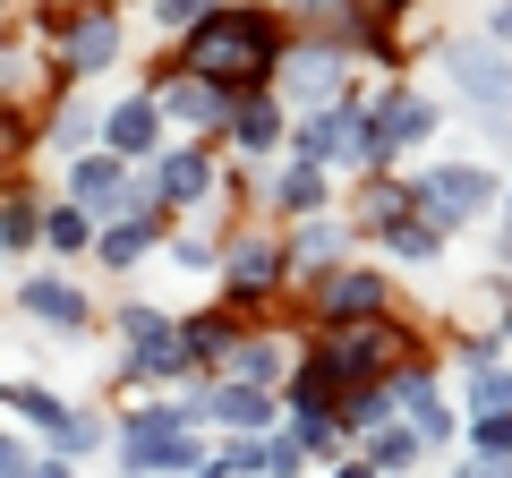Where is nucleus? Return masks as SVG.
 Masks as SVG:
<instances>
[{
  "instance_id": "nucleus-1",
  "label": "nucleus",
  "mask_w": 512,
  "mask_h": 478,
  "mask_svg": "<svg viewBox=\"0 0 512 478\" xmlns=\"http://www.w3.org/2000/svg\"><path fill=\"white\" fill-rule=\"evenodd\" d=\"M180 77H205V86H222L231 103L274 94V77H282V26L265 18V9H248V0H231L222 18H205L197 35L180 43Z\"/></svg>"
},
{
  "instance_id": "nucleus-2",
  "label": "nucleus",
  "mask_w": 512,
  "mask_h": 478,
  "mask_svg": "<svg viewBox=\"0 0 512 478\" xmlns=\"http://www.w3.org/2000/svg\"><path fill=\"white\" fill-rule=\"evenodd\" d=\"M111 453H120L128 478H197L205 444H197V419H188L180 402H146L120 436H111Z\"/></svg>"
},
{
  "instance_id": "nucleus-3",
  "label": "nucleus",
  "mask_w": 512,
  "mask_h": 478,
  "mask_svg": "<svg viewBox=\"0 0 512 478\" xmlns=\"http://www.w3.org/2000/svg\"><path fill=\"white\" fill-rule=\"evenodd\" d=\"M410 205H419V222L444 239V231H461V222L495 214V205H504V188H495L487 163H436V171H419V180H410Z\"/></svg>"
},
{
  "instance_id": "nucleus-4",
  "label": "nucleus",
  "mask_w": 512,
  "mask_h": 478,
  "mask_svg": "<svg viewBox=\"0 0 512 478\" xmlns=\"http://www.w3.org/2000/svg\"><path fill=\"white\" fill-rule=\"evenodd\" d=\"M444 77L461 86V103H478L487 120H512V52L487 35H453L444 43Z\"/></svg>"
},
{
  "instance_id": "nucleus-5",
  "label": "nucleus",
  "mask_w": 512,
  "mask_h": 478,
  "mask_svg": "<svg viewBox=\"0 0 512 478\" xmlns=\"http://www.w3.org/2000/svg\"><path fill=\"white\" fill-rule=\"evenodd\" d=\"M299 163L333 171V163H376V129H367L359 103H333V111H308L299 120Z\"/></svg>"
},
{
  "instance_id": "nucleus-6",
  "label": "nucleus",
  "mask_w": 512,
  "mask_h": 478,
  "mask_svg": "<svg viewBox=\"0 0 512 478\" xmlns=\"http://www.w3.org/2000/svg\"><path fill=\"white\" fill-rule=\"evenodd\" d=\"M120 333H128V359H120L128 376H146V385L197 376V368H188V342H180V325H171V316H154V308H128V316H120Z\"/></svg>"
},
{
  "instance_id": "nucleus-7",
  "label": "nucleus",
  "mask_w": 512,
  "mask_h": 478,
  "mask_svg": "<svg viewBox=\"0 0 512 478\" xmlns=\"http://www.w3.org/2000/svg\"><path fill=\"white\" fill-rule=\"evenodd\" d=\"M282 274H291V248H282L274 231H248L239 248H222V291L248 308V299H274Z\"/></svg>"
},
{
  "instance_id": "nucleus-8",
  "label": "nucleus",
  "mask_w": 512,
  "mask_h": 478,
  "mask_svg": "<svg viewBox=\"0 0 512 478\" xmlns=\"http://www.w3.org/2000/svg\"><path fill=\"white\" fill-rule=\"evenodd\" d=\"M282 94L308 103V111L350 103V60L333 52V43H299V52H282Z\"/></svg>"
},
{
  "instance_id": "nucleus-9",
  "label": "nucleus",
  "mask_w": 512,
  "mask_h": 478,
  "mask_svg": "<svg viewBox=\"0 0 512 478\" xmlns=\"http://www.w3.org/2000/svg\"><path fill=\"white\" fill-rule=\"evenodd\" d=\"M367 129H376V163H402L410 146H427V137H436V103H427V94H410V86H393L376 111H367Z\"/></svg>"
},
{
  "instance_id": "nucleus-10",
  "label": "nucleus",
  "mask_w": 512,
  "mask_h": 478,
  "mask_svg": "<svg viewBox=\"0 0 512 478\" xmlns=\"http://www.w3.org/2000/svg\"><path fill=\"white\" fill-rule=\"evenodd\" d=\"M384 299H393V282L367 274V265H333V274L316 282V316H325V325H367V316H384Z\"/></svg>"
},
{
  "instance_id": "nucleus-11",
  "label": "nucleus",
  "mask_w": 512,
  "mask_h": 478,
  "mask_svg": "<svg viewBox=\"0 0 512 478\" xmlns=\"http://www.w3.org/2000/svg\"><path fill=\"white\" fill-rule=\"evenodd\" d=\"M103 146L120 154L128 171L154 163V154H171V146H163V103H154V94H128V103H111V111H103Z\"/></svg>"
},
{
  "instance_id": "nucleus-12",
  "label": "nucleus",
  "mask_w": 512,
  "mask_h": 478,
  "mask_svg": "<svg viewBox=\"0 0 512 478\" xmlns=\"http://www.w3.org/2000/svg\"><path fill=\"white\" fill-rule=\"evenodd\" d=\"M188 419H214L222 436H265L274 427V393H256V385H197V402H188Z\"/></svg>"
},
{
  "instance_id": "nucleus-13",
  "label": "nucleus",
  "mask_w": 512,
  "mask_h": 478,
  "mask_svg": "<svg viewBox=\"0 0 512 478\" xmlns=\"http://www.w3.org/2000/svg\"><path fill=\"white\" fill-rule=\"evenodd\" d=\"M120 60V9H77L60 26V77H94Z\"/></svg>"
},
{
  "instance_id": "nucleus-14",
  "label": "nucleus",
  "mask_w": 512,
  "mask_h": 478,
  "mask_svg": "<svg viewBox=\"0 0 512 478\" xmlns=\"http://www.w3.org/2000/svg\"><path fill=\"white\" fill-rule=\"evenodd\" d=\"M154 103H163V120H180V129H231V94H222V86H205V77H180V69H171V86L163 94H154Z\"/></svg>"
},
{
  "instance_id": "nucleus-15",
  "label": "nucleus",
  "mask_w": 512,
  "mask_h": 478,
  "mask_svg": "<svg viewBox=\"0 0 512 478\" xmlns=\"http://www.w3.org/2000/svg\"><path fill=\"white\" fill-rule=\"evenodd\" d=\"M214 180H222V171H214V154H205V146H171L163 163H154L163 205H205V197H214Z\"/></svg>"
},
{
  "instance_id": "nucleus-16",
  "label": "nucleus",
  "mask_w": 512,
  "mask_h": 478,
  "mask_svg": "<svg viewBox=\"0 0 512 478\" xmlns=\"http://www.w3.org/2000/svg\"><path fill=\"white\" fill-rule=\"evenodd\" d=\"M18 308L35 316V325H52V333H77V325H86V291H77V282H60V274L18 282Z\"/></svg>"
},
{
  "instance_id": "nucleus-17",
  "label": "nucleus",
  "mask_w": 512,
  "mask_h": 478,
  "mask_svg": "<svg viewBox=\"0 0 512 478\" xmlns=\"http://www.w3.org/2000/svg\"><path fill=\"white\" fill-rule=\"evenodd\" d=\"M265 205L316 222V214H325V171H316V163H274V171H265Z\"/></svg>"
},
{
  "instance_id": "nucleus-18",
  "label": "nucleus",
  "mask_w": 512,
  "mask_h": 478,
  "mask_svg": "<svg viewBox=\"0 0 512 478\" xmlns=\"http://www.w3.org/2000/svg\"><path fill=\"white\" fill-rule=\"evenodd\" d=\"M282 129H291V120H282V103H274V94H248V103L231 111V146H239V154H256V163H274Z\"/></svg>"
},
{
  "instance_id": "nucleus-19",
  "label": "nucleus",
  "mask_w": 512,
  "mask_h": 478,
  "mask_svg": "<svg viewBox=\"0 0 512 478\" xmlns=\"http://www.w3.org/2000/svg\"><path fill=\"white\" fill-rule=\"evenodd\" d=\"M291 342H265V333H256V342H239L231 350V385H256V393H274V385H291Z\"/></svg>"
},
{
  "instance_id": "nucleus-20",
  "label": "nucleus",
  "mask_w": 512,
  "mask_h": 478,
  "mask_svg": "<svg viewBox=\"0 0 512 478\" xmlns=\"http://www.w3.org/2000/svg\"><path fill=\"white\" fill-rule=\"evenodd\" d=\"M419 453H427V444H419V427H410V419H384L376 427V436H367V470H376V478H410V470H419Z\"/></svg>"
},
{
  "instance_id": "nucleus-21",
  "label": "nucleus",
  "mask_w": 512,
  "mask_h": 478,
  "mask_svg": "<svg viewBox=\"0 0 512 478\" xmlns=\"http://www.w3.org/2000/svg\"><path fill=\"white\" fill-rule=\"evenodd\" d=\"M154 239H163V214H128V222H111V231L94 239V248H103V265H120V274H128V265L146 257Z\"/></svg>"
},
{
  "instance_id": "nucleus-22",
  "label": "nucleus",
  "mask_w": 512,
  "mask_h": 478,
  "mask_svg": "<svg viewBox=\"0 0 512 478\" xmlns=\"http://www.w3.org/2000/svg\"><path fill=\"white\" fill-rule=\"evenodd\" d=\"M180 342H188V368H205V359H222V368H231L239 333H231V316H188V325H180Z\"/></svg>"
},
{
  "instance_id": "nucleus-23",
  "label": "nucleus",
  "mask_w": 512,
  "mask_h": 478,
  "mask_svg": "<svg viewBox=\"0 0 512 478\" xmlns=\"http://www.w3.org/2000/svg\"><path fill=\"white\" fill-rule=\"evenodd\" d=\"M103 129V111L94 103H60L52 111V154H69V163H86V137Z\"/></svg>"
},
{
  "instance_id": "nucleus-24",
  "label": "nucleus",
  "mask_w": 512,
  "mask_h": 478,
  "mask_svg": "<svg viewBox=\"0 0 512 478\" xmlns=\"http://www.w3.org/2000/svg\"><path fill=\"white\" fill-rule=\"evenodd\" d=\"M0 410H26L43 436H60V427H69V402H60V393H43V385H0Z\"/></svg>"
},
{
  "instance_id": "nucleus-25",
  "label": "nucleus",
  "mask_w": 512,
  "mask_h": 478,
  "mask_svg": "<svg viewBox=\"0 0 512 478\" xmlns=\"http://www.w3.org/2000/svg\"><path fill=\"white\" fill-rule=\"evenodd\" d=\"M43 239H52L60 257H77V248H94L103 231H94V214H86V205H52V214H43Z\"/></svg>"
},
{
  "instance_id": "nucleus-26",
  "label": "nucleus",
  "mask_w": 512,
  "mask_h": 478,
  "mask_svg": "<svg viewBox=\"0 0 512 478\" xmlns=\"http://www.w3.org/2000/svg\"><path fill=\"white\" fill-rule=\"evenodd\" d=\"M43 239V205L35 197H0V248L18 257V248H35Z\"/></svg>"
},
{
  "instance_id": "nucleus-27",
  "label": "nucleus",
  "mask_w": 512,
  "mask_h": 478,
  "mask_svg": "<svg viewBox=\"0 0 512 478\" xmlns=\"http://www.w3.org/2000/svg\"><path fill=\"white\" fill-rule=\"evenodd\" d=\"M222 9H231V0H154L146 18L163 26V35H197V26H205V18H222Z\"/></svg>"
},
{
  "instance_id": "nucleus-28",
  "label": "nucleus",
  "mask_w": 512,
  "mask_h": 478,
  "mask_svg": "<svg viewBox=\"0 0 512 478\" xmlns=\"http://www.w3.org/2000/svg\"><path fill=\"white\" fill-rule=\"evenodd\" d=\"M470 453H478V461H512V410H487V419H470Z\"/></svg>"
},
{
  "instance_id": "nucleus-29",
  "label": "nucleus",
  "mask_w": 512,
  "mask_h": 478,
  "mask_svg": "<svg viewBox=\"0 0 512 478\" xmlns=\"http://www.w3.org/2000/svg\"><path fill=\"white\" fill-rule=\"evenodd\" d=\"M512 410V368H470V419Z\"/></svg>"
},
{
  "instance_id": "nucleus-30",
  "label": "nucleus",
  "mask_w": 512,
  "mask_h": 478,
  "mask_svg": "<svg viewBox=\"0 0 512 478\" xmlns=\"http://www.w3.org/2000/svg\"><path fill=\"white\" fill-rule=\"evenodd\" d=\"M333 257H342V231H333V222H325V214H316V222H308V231H299V239H291V265H333Z\"/></svg>"
},
{
  "instance_id": "nucleus-31",
  "label": "nucleus",
  "mask_w": 512,
  "mask_h": 478,
  "mask_svg": "<svg viewBox=\"0 0 512 478\" xmlns=\"http://www.w3.org/2000/svg\"><path fill=\"white\" fill-rule=\"evenodd\" d=\"M60 461H77V453H94V444H111V427L103 419H94V410H69V427H60Z\"/></svg>"
},
{
  "instance_id": "nucleus-32",
  "label": "nucleus",
  "mask_w": 512,
  "mask_h": 478,
  "mask_svg": "<svg viewBox=\"0 0 512 478\" xmlns=\"http://www.w3.org/2000/svg\"><path fill=\"white\" fill-rule=\"evenodd\" d=\"M384 239H393V257H410V265H427V257H436V231H427V222H393Z\"/></svg>"
},
{
  "instance_id": "nucleus-33",
  "label": "nucleus",
  "mask_w": 512,
  "mask_h": 478,
  "mask_svg": "<svg viewBox=\"0 0 512 478\" xmlns=\"http://www.w3.org/2000/svg\"><path fill=\"white\" fill-rule=\"evenodd\" d=\"M171 257H180V265H214L222 248H214V231H180V239H171Z\"/></svg>"
},
{
  "instance_id": "nucleus-34",
  "label": "nucleus",
  "mask_w": 512,
  "mask_h": 478,
  "mask_svg": "<svg viewBox=\"0 0 512 478\" xmlns=\"http://www.w3.org/2000/svg\"><path fill=\"white\" fill-rule=\"evenodd\" d=\"M35 470H43V461H35V453H26V444H18V436H0V478H35Z\"/></svg>"
},
{
  "instance_id": "nucleus-35",
  "label": "nucleus",
  "mask_w": 512,
  "mask_h": 478,
  "mask_svg": "<svg viewBox=\"0 0 512 478\" xmlns=\"http://www.w3.org/2000/svg\"><path fill=\"white\" fill-rule=\"evenodd\" d=\"M487 43H504V52H512V0H495V9H487Z\"/></svg>"
},
{
  "instance_id": "nucleus-36",
  "label": "nucleus",
  "mask_w": 512,
  "mask_h": 478,
  "mask_svg": "<svg viewBox=\"0 0 512 478\" xmlns=\"http://www.w3.org/2000/svg\"><path fill=\"white\" fill-rule=\"evenodd\" d=\"M453 478H512V461H478V453H470V461H461Z\"/></svg>"
},
{
  "instance_id": "nucleus-37",
  "label": "nucleus",
  "mask_w": 512,
  "mask_h": 478,
  "mask_svg": "<svg viewBox=\"0 0 512 478\" xmlns=\"http://www.w3.org/2000/svg\"><path fill=\"white\" fill-rule=\"evenodd\" d=\"M333 478H376V470H367V461H333Z\"/></svg>"
},
{
  "instance_id": "nucleus-38",
  "label": "nucleus",
  "mask_w": 512,
  "mask_h": 478,
  "mask_svg": "<svg viewBox=\"0 0 512 478\" xmlns=\"http://www.w3.org/2000/svg\"><path fill=\"white\" fill-rule=\"evenodd\" d=\"M197 478H231V461H222V453H214V461H197Z\"/></svg>"
},
{
  "instance_id": "nucleus-39",
  "label": "nucleus",
  "mask_w": 512,
  "mask_h": 478,
  "mask_svg": "<svg viewBox=\"0 0 512 478\" xmlns=\"http://www.w3.org/2000/svg\"><path fill=\"white\" fill-rule=\"evenodd\" d=\"M35 478H77V470H69V461H43V470H35Z\"/></svg>"
},
{
  "instance_id": "nucleus-40",
  "label": "nucleus",
  "mask_w": 512,
  "mask_h": 478,
  "mask_svg": "<svg viewBox=\"0 0 512 478\" xmlns=\"http://www.w3.org/2000/svg\"><path fill=\"white\" fill-rule=\"evenodd\" d=\"M504 214H512V188H504ZM504 257H512V222H504Z\"/></svg>"
}]
</instances>
